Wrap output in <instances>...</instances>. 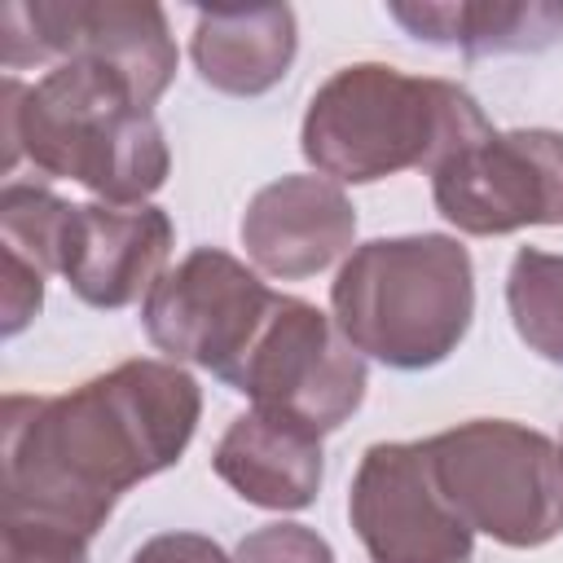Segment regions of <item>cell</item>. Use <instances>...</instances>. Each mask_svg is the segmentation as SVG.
I'll use <instances>...</instances> for the list:
<instances>
[{"instance_id":"6da1fadb","label":"cell","mask_w":563,"mask_h":563,"mask_svg":"<svg viewBox=\"0 0 563 563\" xmlns=\"http://www.w3.org/2000/svg\"><path fill=\"white\" fill-rule=\"evenodd\" d=\"M198 383L176 361H123L62 396H9L0 523L92 541L114 501L194 440Z\"/></svg>"},{"instance_id":"7a4b0ae2","label":"cell","mask_w":563,"mask_h":563,"mask_svg":"<svg viewBox=\"0 0 563 563\" xmlns=\"http://www.w3.org/2000/svg\"><path fill=\"white\" fill-rule=\"evenodd\" d=\"M4 176L26 158L44 176L79 180L114 207H136L163 189L172 154L158 119L132 84L88 57L53 66L44 79L0 84Z\"/></svg>"},{"instance_id":"3957f363","label":"cell","mask_w":563,"mask_h":563,"mask_svg":"<svg viewBox=\"0 0 563 563\" xmlns=\"http://www.w3.org/2000/svg\"><path fill=\"white\" fill-rule=\"evenodd\" d=\"M493 123L449 79H418L383 62L334 70L308 101L303 158L334 185H365L396 172H435Z\"/></svg>"},{"instance_id":"277c9868","label":"cell","mask_w":563,"mask_h":563,"mask_svg":"<svg viewBox=\"0 0 563 563\" xmlns=\"http://www.w3.org/2000/svg\"><path fill=\"white\" fill-rule=\"evenodd\" d=\"M343 339L391 369L440 365L475 317V273L457 238L413 233L356 246L330 286Z\"/></svg>"},{"instance_id":"5b68a950","label":"cell","mask_w":563,"mask_h":563,"mask_svg":"<svg viewBox=\"0 0 563 563\" xmlns=\"http://www.w3.org/2000/svg\"><path fill=\"white\" fill-rule=\"evenodd\" d=\"M427 444L431 475L471 532L532 550L563 532V449L532 427L475 418Z\"/></svg>"},{"instance_id":"8992f818","label":"cell","mask_w":563,"mask_h":563,"mask_svg":"<svg viewBox=\"0 0 563 563\" xmlns=\"http://www.w3.org/2000/svg\"><path fill=\"white\" fill-rule=\"evenodd\" d=\"M101 62L119 70L141 106H154L176 75V40L158 4L132 0H70V4H0L4 70L40 62Z\"/></svg>"},{"instance_id":"52a82bcc","label":"cell","mask_w":563,"mask_h":563,"mask_svg":"<svg viewBox=\"0 0 563 563\" xmlns=\"http://www.w3.org/2000/svg\"><path fill=\"white\" fill-rule=\"evenodd\" d=\"M229 387L246 391L255 409L286 413L325 435L361 409L365 356L343 339L334 317H325L308 299L277 295V308L233 369Z\"/></svg>"},{"instance_id":"ba28073f","label":"cell","mask_w":563,"mask_h":563,"mask_svg":"<svg viewBox=\"0 0 563 563\" xmlns=\"http://www.w3.org/2000/svg\"><path fill=\"white\" fill-rule=\"evenodd\" d=\"M273 308L277 290H268L242 260L198 246L154 282L141 303V321L158 352L202 365L229 383Z\"/></svg>"},{"instance_id":"9c48e42d","label":"cell","mask_w":563,"mask_h":563,"mask_svg":"<svg viewBox=\"0 0 563 563\" xmlns=\"http://www.w3.org/2000/svg\"><path fill=\"white\" fill-rule=\"evenodd\" d=\"M431 198L462 233L563 224V132H488L431 172Z\"/></svg>"},{"instance_id":"30bf717a","label":"cell","mask_w":563,"mask_h":563,"mask_svg":"<svg viewBox=\"0 0 563 563\" xmlns=\"http://www.w3.org/2000/svg\"><path fill=\"white\" fill-rule=\"evenodd\" d=\"M347 515L369 563H471L475 532L440 493L422 440L365 449Z\"/></svg>"},{"instance_id":"8fae6325","label":"cell","mask_w":563,"mask_h":563,"mask_svg":"<svg viewBox=\"0 0 563 563\" xmlns=\"http://www.w3.org/2000/svg\"><path fill=\"white\" fill-rule=\"evenodd\" d=\"M172 251V220L167 211L136 202H70L62 242H57V273L70 290L92 308H128L154 290Z\"/></svg>"},{"instance_id":"7c38bea8","label":"cell","mask_w":563,"mask_h":563,"mask_svg":"<svg viewBox=\"0 0 563 563\" xmlns=\"http://www.w3.org/2000/svg\"><path fill=\"white\" fill-rule=\"evenodd\" d=\"M356 233V211L330 176H282L242 216V246L260 273L295 282L330 268Z\"/></svg>"},{"instance_id":"4fadbf2b","label":"cell","mask_w":563,"mask_h":563,"mask_svg":"<svg viewBox=\"0 0 563 563\" xmlns=\"http://www.w3.org/2000/svg\"><path fill=\"white\" fill-rule=\"evenodd\" d=\"M211 466L251 506L303 510L321 488V435L286 413L251 409L220 435Z\"/></svg>"},{"instance_id":"5bb4252c","label":"cell","mask_w":563,"mask_h":563,"mask_svg":"<svg viewBox=\"0 0 563 563\" xmlns=\"http://www.w3.org/2000/svg\"><path fill=\"white\" fill-rule=\"evenodd\" d=\"M189 53L211 88L229 97H260L295 62V13L286 4L198 13Z\"/></svg>"},{"instance_id":"9a60e30c","label":"cell","mask_w":563,"mask_h":563,"mask_svg":"<svg viewBox=\"0 0 563 563\" xmlns=\"http://www.w3.org/2000/svg\"><path fill=\"white\" fill-rule=\"evenodd\" d=\"M409 35L462 53H528L563 35V4L554 0H471V4H391Z\"/></svg>"},{"instance_id":"2e32d148","label":"cell","mask_w":563,"mask_h":563,"mask_svg":"<svg viewBox=\"0 0 563 563\" xmlns=\"http://www.w3.org/2000/svg\"><path fill=\"white\" fill-rule=\"evenodd\" d=\"M506 303L519 339L563 365V255L523 246L506 273Z\"/></svg>"},{"instance_id":"e0dca14e","label":"cell","mask_w":563,"mask_h":563,"mask_svg":"<svg viewBox=\"0 0 563 563\" xmlns=\"http://www.w3.org/2000/svg\"><path fill=\"white\" fill-rule=\"evenodd\" d=\"M70 202L40 185H4L0 194V246L18 251L40 273H57V242Z\"/></svg>"},{"instance_id":"ac0fdd59","label":"cell","mask_w":563,"mask_h":563,"mask_svg":"<svg viewBox=\"0 0 563 563\" xmlns=\"http://www.w3.org/2000/svg\"><path fill=\"white\" fill-rule=\"evenodd\" d=\"M233 563H334V550L303 523H264L242 537Z\"/></svg>"},{"instance_id":"d6986e66","label":"cell","mask_w":563,"mask_h":563,"mask_svg":"<svg viewBox=\"0 0 563 563\" xmlns=\"http://www.w3.org/2000/svg\"><path fill=\"white\" fill-rule=\"evenodd\" d=\"M0 563H88V541L35 523H0Z\"/></svg>"},{"instance_id":"ffe728a7","label":"cell","mask_w":563,"mask_h":563,"mask_svg":"<svg viewBox=\"0 0 563 563\" xmlns=\"http://www.w3.org/2000/svg\"><path fill=\"white\" fill-rule=\"evenodd\" d=\"M44 303V273L35 264H26L18 251L0 246V330L13 339L18 330L31 325V317Z\"/></svg>"},{"instance_id":"44dd1931","label":"cell","mask_w":563,"mask_h":563,"mask_svg":"<svg viewBox=\"0 0 563 563\" xmlns=\"http://www.w3.org/2000/svg\"><path fill=\"white\" fill-rule=\"evenodd\" d=\"M132 563H233L211 537H198V532H163L154 541H145Z\"/></svg>"}]
</instances>
